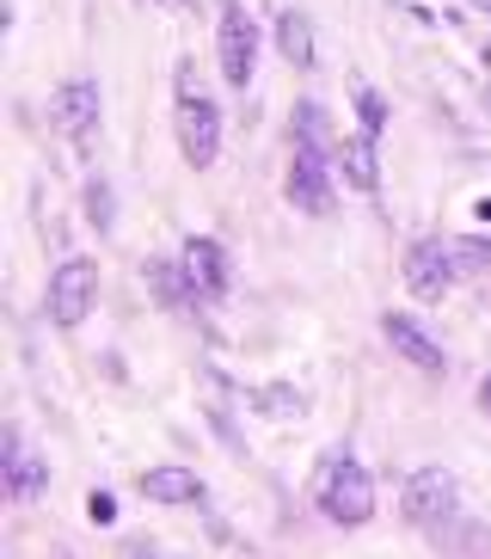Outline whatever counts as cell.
Listing matches in <instances>:
<instances>
[{"mask_svg":"<svg viewBox=\"0 0 491 559\" xmlns=\"http://www.w3.org/2000/svg\"><path fill=\"white\" fill-rule=\"evenodd\" d=\"M313 498H320V516L338 528H362L375 516V479L357 455H326L320 461V479H313Z\"/></svg>","mask_w":491,"mask_h":559,"instance_id":"cell-1","label":"cell"},{"mask_svg":"<svg viewBox=\"0 0 491 559\" xmlns=\"http://www.w3.org/2000/svg\"><path fill=\"white\" fill-rule=\"evenodd\" d=\"M179 148H184V160L203 173V166H215V154H221V111L209 105V93L196 86V68L184 62L179 68Z\"/></svg>","mask_w":491,"mask_h":559,"instance_id":"cell-2","label":"cell"},{"mask_svg":"<svg viewBox=\"0 0 491 559\" xmlns=\"http://www.w3.org/2000/svg\"><path fill=\"white\" fill-rule=\"evenodd\" d=\"M460 486L448 467H418V474L406 479V492H399V510H406V523L418 528H442L448 516H460Z\"/></svg>","mask_w":491,"mask_h":559,"instance_id":"cell-3","label":"cell"},{"mask_svg":"<svg viewBox=\"0 0 491 559\" xmlns=\"http://www.w3.org/2000/svg\"><path fill=\"white\" fill-rule=\"evenodd\" d=\"M215 62H221V81H228L233 93L252 86V68H259V25H252V13L233 7V0H228V13H221V32H215Z\"/></svg>","mask_w":491,"mask_h":559,"instance_id":"cell-4","label":"cell"},{"mask_svg":"<svg viewBox=\"0 0 491 559\" xmlns=\"http://www.w3.org/2000/svg\"><path fill=\"white\" fill-rule=\"evenodd\" d=\"M289 203L301 215H332L338 191H332V173H326V148H313V142H295V160H289Z\"/></svg>","mask_w":491,"mask_h":559,"instance_id":"cell-5","label":"cell"},{"mask_svg":"<svg viewBox=\"0 0 491 559\" xmlns=\"http://www.w3.org/2000/svg\"><path fill=\"white\" fill-rule=\"evenodd\" d=\"M93 301H98V264H86V259L56 264V277H49V320L56 326H81L93 313Z\"/></svg>","mask_w":491,"mask_h":559,"instance_id":"cell-6","label":"cell"},{"mask_svg":"<svg viewBox=\"0 0 491 559\" xmlns=\"http://www.w3.org/2000/svg\"><path fill=\"white\" fill-rule=\"evenodd\" d=\"M184 289H191L196 301H215V296H228V283H233V264H228V247L221 240H209V234H191L184 240Z\"/></svg>","mask_w":491,"mask_h":559,"instance_id":"cell-7","label":"cell"},{"mask_svg":"<svg viewBox=\"0 0 491 559\" xmlns=\"http://www.w3.org/2000/svg\"><path fill=\"white\" fill-rule=\"evenodd\" d=\"M0 461H7V492H13L19 504H37V498L49 492V467H44V455L19 437V425H7V449H0Z\"/></svg>","mask_w":491,"mask_h":559,"instance_id":"cell-8","label":"cell"},{"mask_svg":"<svg viewBox=\"0 0 491 559\" xmlns=\"http://www.w3.org/2000/svg\"><path fill=\"white\" fill-rule=\"evenodd\" d=\"M455 252L436 247V240H418V247L406 252V283H411V296L418 301H442L448 296V283H455Z\"/></svg>","mask_w":491,"mask_h":559,"instance_id":"cell-9","label":"cell"},{"mask_svg":"<svg viewBox=\"0 0 491 559\" xmlns=\"http://www.w3.org/2000/svg\"><path fill=\"white\" fill-rule=\"evenodd\" d=\"M49 123L68 135V142H93L98 130V86L93 81H68L56 99H49Z\"/></svg>","mask_w":491,"mask_h":559,"instance_id":"cell-10","label":"cell"},{"mask_svg":"<svg viewBox=\"0 0 491 559\" xmlns=\"http://www.w3.org/2000/svg\"><path fill=\"white\" fill-rule=\"evenodd\" d=\"M381 332H387V345L399 350V357H406L411 369H424V376H442V369H448L442 345L430 338L424 326H418V320H411V313H387V320H381Z\"/></svg>","mask_w":491,"mask_h":559,"instance_id":"cell-11","label":"cell"},{"mask_svg":"<svg viewBox=\"0 0 491 559\" xmlns=\"http://www.w3.org/2000/svg\"><path fill=\"white\" fill-rule=\"evenodd\" d=\"M332 154H338V166H344V179H350V185H357V191H369V198H375V191H381V160H375V135H344V142H338V148H332Z\"/></svg>","mask_w":491,"mask_h":559,"instance_id":"cell-12","label":"cell"},{"mask_svg":"<svg viewBox=\"0 0 491 559\" xmlns=\"http://www.w3.org/2000/svg\"><path fill=\"white\" fill-rule=\"evenodd\" d=\"M142 498H154V504H196V498H203V479H196L191 467H147Z\"/></svg>","mask_w":491,"mask_h":559,"instance_id":"cell-13","label":"cell"},{"mask_svg":"<svg viewBox=\"0 0 491 559\" xmlns=\"http://www.w3.org/2000/svg\"><path fill=\"white\" fill-rule=\"evenodd\" d=\"M430 535H436V542L448 547L455 559H486L491 554V528L486 523H460V516H448V523L430 528Z\"/></svg>","mask_w":491,"mask_h":559,"instance_id":"cell-14","label":"cell"},{"mask_svg":"<svg viewBox=\"0 0 491 559\" xmlns=\"http://www.w3.org/2000/svg\"><path fill=\"white\" fill-rule=\"evenodd\" d=\"M277 50L289 56V68H313V25L295 7L277 19Z\"/></svg>","mask_w":491,"mask_h":559,"instance_id":"cell-15","label":"cell"},{"mask_svg":"<svg viewBox=\"0 0 491 559\" xmlns=\"http://www.w3.org/2000/svg\"><path fill=\"white\" fill-rule=\"evenodd\" d=\"M357 123H362V135L387 130V99H381L375 86H357Z\"/></svg>","mask_w":491,"mask_h":559,"instance_id":"cell-16","label":"cell"},{"mask_svg":"<svg viewBox=\"0 0 491 559\" xmlns=\"http://www.w3.org/2000/svg\"><path fill=\"white\" fill-rule=\"evenodd\" d=\"M86 215H93V228H111V185L105 179L86 185Z\"/></svg>","mask_w":491,"mask_h":559,"instance_id":"cell-17","label":"cell"},{"mask_svg":"<svg viewBox=\"0 0 491 559\" xmlns=\"http://www.w3.org/2000/svg\"><path fill=\"white\" fill-rule=\"evenodd\" d=\"M448 252H455L460 271H486V264H491V240H455Z\"/></svg>","mask_w":491,"mask_h":559,"instance_id":"cell-18","label":"cell"},{"mask_svg":"<svg viewBox=\"0 0 491 559\" xmlns=\"http://www.w3.org/2000/svg\"><path fill=\"white\" fill-rule=\"evenodd\" d=\"M86 516H93L98 528L117 523V498H111V492H93V498H86Z\"/></svg>","mask_w":491,"mask_h":559,"instance_id":"cell-19","label":"cell"},{"mask_svg":"<svg viewBox=\"0 0 491 559\" xmlns=\"http://www.w3.org/2000/svg\"><path fill=\"white\" fill-rule=\"evenodd\" d=\"M479 406H486V412H491V376H486V381H479Z\"/></svg>","mask_w":491,"mask_h":559,"instance_id":"cell-20","label":"cell"},{"mask_svg":"<svg viewBox=\"0 0 491 559\" xmlns=\"http://www.w3.org/2000/svg\"><path fill=\"white\" fill-rule=\"evenodd\" d=\"M123 559H154V554H147V547H142V542H135V547H130V554H123Z\"/></svg>","mask_w":491,"mask_h":559,"instance_id":"cell-21","label":"cell"},{"mask_svg":"<svg viewBox=\"0 0 491 559\" xmlns=\"http://www.w3.org/2000/svg\"><path fill=\"white\" fill-rule=\"evenodd\" d=\"M56 559H68V554H56Z\"/></svg>","mask_w":491,"mask_h":559,"instance_id":"cell-22","label":"cell"}]
</instances>
